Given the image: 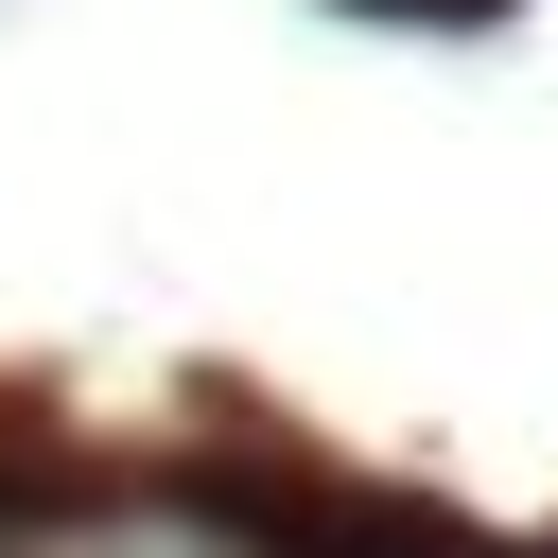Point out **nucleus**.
Returning <instances> with one entry per match:
<instances>
[{
    "mask_svg": "<svg viewBox=\"0 0 558 558\" xmlns=\"http://www.w3.org/2000/svg\"><path fill=\"white\" fill-rule=\"evenodd\" d=\"M349 17H488V0H349Z\"/></svg>",
    "mask_w": 558,
    "mask_h": 558,
    "instance_id": "1",
    "label": "nucleus"
}]
</instances>
